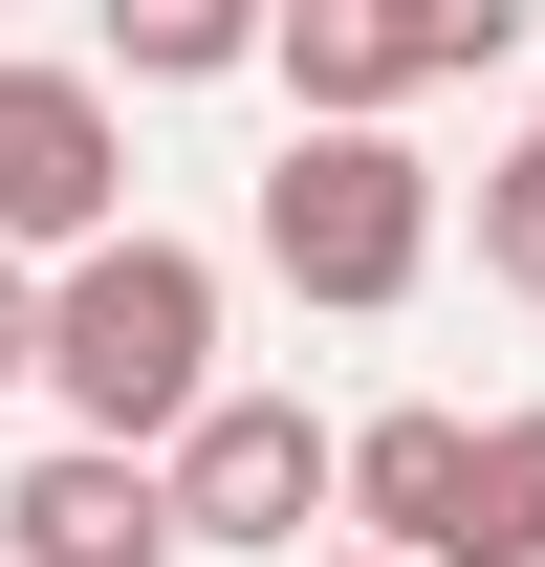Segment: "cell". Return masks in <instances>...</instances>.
<instances>
[{"label":"cell","instance_id":"6da1fadb","mask_svg":"<svg viewBox=\"0 0 545 567\" xmlns=\"http://www.w3.org/2000/svg\"><path fill=\"white\" fill-rule=\"evenodd\" d=\"M44 393H66V436H132V458H175V436L218 415V262L197 240H88V262H44Z\"/></svg>","mask_w":545,"mask_h":567},{"label":"cell","instance_id":"7a4b0ae2","mask_svg":"<svg viewBox=\"0 0 545 567\" xmlns=\"http://www.w3.org/2000/svg\"><path fill=\"white\" fill-rule=\"evenodd\" d=\"M263 262L306 284V306H414L436 284V153L414 132H284L263 153Z\"/></svg>","mask_w":545,"mask_h":567},{"label":"cell","instance_id":"3957f363","mask_svg":"<svg viewBox=\"0 0 545 567\" xmlns=\"http://www.w3.org/2000/svg\"><path fill=\"white\" fill-rule=\"evenodd\" d=\"M524 44V0H284V110L306 132H393L414 87H459V66H502Z\"/></svg>","mask_w":545,"mask_h":567},{"label":"cell","instance_id":"277c9868","mask_svg":"<svg viewBox=\"0 0 545 567\" xmlns=\"http://www.w3.org/2000/svg\"><path fill=\"white\" fill-rule=\"evenodd\" d=\"M0 240L22 262L132 240V110H110V66H0Z\"/></svg>","mask_w":545,"mask_h":567},{"label":"cell","instance_id":"5b68a950","mask_svg":"<svg viewBox=\"0 0 545 567\" xmlns=\"http://www.w3.org/2000/svg\"><path fill=\"white\" fill-rule=\"evenodd\" d=\"M328 502H349V436L306 415V393H218V415L175 436V524H197V546H284L306 567Z\"/></svg>","mask_w":545,"mask_h":567},{"label":"cell","instance_id":"8992f818","mask_svg":"<svg viewBox=\"0 0 545 567\" xmlns=\"http://www.w3.org/2000/svg\"><path fill=\"white\" fill-rule=\"evenodd\" d=\"M0 546H22V567H175L197 524H175V458H132V436H44V458L0 481Z\"/></svg>","mask_w":545,"mask_h":567},{"label":"cell","instance_id":"52a82bcc","mask_svg":"<svg viewBox=\"0 0 545 567\" xmlns=\"http://www.w3.org/2000/svg\"><path fill=\"white\" fill-rule=\"evenodd\" d=\"M349 524L414 546V567H480V415H436V393L349 415Z\"/></svg>","mask_w":545,"mask_h":567},{"label":"cell","instance_id":"ba28073f","mask_svg":"<svg viewBox=\"0 0 545 567\" xmlns=\"http://www.w3.org/2000/svg\"><path fill=\"white\" fill-rule=\"evenodd\" d=\"M284 44V0H110V66L132 87H218V66H263Z\"/></svg>","mask_w":545,"mask_h":567},{"label":"cell","instance_id":"9c48e42d","mask_svg":"<svg viewBox=\"0 0 545 567\" xmlns=\"http://www.w3.org/2000/svg\"><path fill=\"white\" fill-rule=\"evenodd\" d=\"M480 567H545V393L480 415Z\"/></svg>","mask_w":545,"mask_h":567},{"label":"cell","instance_id":"30bf717a","mask_svg":"<svg viewBox=\"0 0 545 567\" xmlns=\"http://www.w3.org/2000/svg\"><path fill=\"white\" fill-rule=\"evenodd\" d=\"M480 284H524V306H545V110H524V153L480 175Z\"/></svg>","mask_w":545,"mask_h":567},{"label":"cell","instance_id":"8fae6325","mask_svg":"<svg viewBox=\"0 0 545 567\" xmlns=\"http://www.w3.org/2000/svg\"><path fill=\"white\" fill-rule=\"evenodd\" d=\"M0 393H44V262L0 240Z\"/></svg>","mask_w":545,"mask_h":567},{"label":"cell","instance_id":"7c38bea8","mask_svg":"<svg viewBox=\"0 0 545 567\" xmlns=\"http://www.w3.org/2000/svg\"><path fill=\"white\" fill-rule=\"evenodd\" d=\"M328 567H414V546H328Z\"/></svg>","mask_w":545,"mask_h":567},{"label":"cell","instance_id":"4fadbf2b","mask_svg":"<svg viewBox=\"0 0 545 567\" xmlns=\"http://www.w3.org/2000/svg\"><path fill=\"white\" fill-rule=\"evenodd\" d=\"M0 567H22V546H0Z\"/></svg>","mask_w":545,"mask_h":567}]
</instances>
